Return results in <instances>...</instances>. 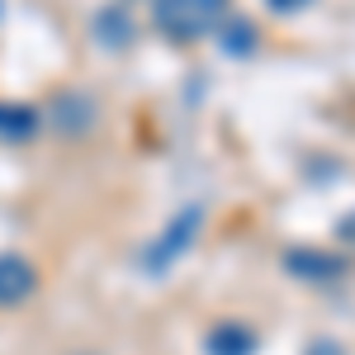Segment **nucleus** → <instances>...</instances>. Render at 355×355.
I'll return each instance as SVG.
<instances>
[{"mask_svg": "<svg viewBox=\"0 0 355 355\" xmlns=\"http://www.w3.org/2000/svg\"><path fill=\"white\" fill-rule=\"evenodd\" d=\"M227 15H232V0H157L152 5V19L171 43H199L218 33Z\"/></svg>", "mask_w": 355, "mask_h": 355, "instance_id": "f257e3e1", "label": "nucleus"}, {"mask_svg": "<svg viewBox=\"0 0 355 355\" xmlns=\"http://www.w3.org/2000/svg\"><path fill=\"white\" fill-rule=\"evenodd\" d=\"M199 227H204V204H185L175 218L166 223L162 237H157V242H147V251H142V270H152V275L171 270V266H175V261L194 246Z\"/></svg>", "mask_w": 355, "mask_h": 355, "instance_id": "f03ea898", "label": "nucleus"}, {"mask_svg": "<svg viewBox=\"0 0 355 355\" xmlns=\"http://www.w3.org/2000/svg\"><path fill=\"white\" fill-rule=\"evenodd\" d=\"M284 270L303 284H327L336 275H346V256H331L318 246H294V251H284Z\"/></svg>", "mask_w": 355, "mask_h": 355, "instance_id": "7ed1b4c3", "label": "nucleus"}, {"mask_svg": "<svg viewBox=\"0 0 355 355\" xmlns=\"http://www.w3.org/2000/svg\"><path fill=\"white\" fill-rule=\"evenodd\" d=\"M33 289H38L33 261L15 256V251H0V308H19L24 299H33Z\"/></svg>", "mask_w": 355, "mask_h": 355, "instance_id": "20e7f679", "label": "nucleus"}, {"mask_svg": "<svg viewBox=\"0 0 355 355\" xmlns=\"http://www.w3.org/2000/svg\"><path fill=\"white\" fill-rule=\"evenodd\" d=\"M204 351L209 355H256L261 351V336L246 327V322L227 318V322H218V327L204 336Z\"/></svg>", "mask_w": 355, "mask_h": 355, "instance_id": "39448f33", "label": "nucleus"}, {"mask_svg": "<svg viewBox=\"0 0 355 355\" xmlns=\"http://www.w3.org/2000/svg\"><path fill=\"white\" fill-rule=\"evenodd\" d=\"M38 128H43L38 110L15 105V100H0V142H28V137H38Z\"/></svg>", "mask_w": 355, "mask_h": 355, "instance_id": "423d86ee", "label": "nucleus"}, {"mask_svg": "<svg viewBox=\"0 0 355 355\" xmlns=\"http://www.w3.org/2000/svg\"><path fill=\"white\" fill-rule=\"evenodd\" d=\"M57 123H67V133H85L95 123V105L85 95H76V90H67L62 105H57Z\"/></svg>", "mask_w": 355, "mask_h": 355, "instance_id": "0eeeda50", "label": "nucleus"}, {"mask_svg": "<svg viewBox=\"0 0 355 355\" xmlns=\"http://www.w3.org/2000/svg\"><path fill=\"white\" fill-rule=\"evenodd\" d=\"M218 38H223V48H227V57H246L256 48V28L246 24V19H237V15H227L218 24Z\"/></svg>", "mask_w": 355, "mask_h": 355, "instance_id": "6e6552de", "label": "nucleus"}, {"mask_svg": "<svg viewBox=\"0 0 355 355\" xmlns=\"http://www.w3.org/2000/svg\"><path fill=\"white\" fill-rule=\"evenodd\" d=\"M128 33H133V24H128V15H123V10H100V15H95V38H100V43L123 48V43H128Z\"/></svg>", "mask_w": 355, "mask_h": 355, "instance_id": "1a4fd4ad", "label": "nucleus"}, {"mask_svg": "<svg viewBox=\"0 0 355 355\" xmlns=\"http://www.w3.org/2000/svg\"><path fill=\"white\" fill-rule=\"evenodd\" d=\"M275 10H284V15H289V10H299V5H308V0H270Z\"/></svg>", "mask_w": 355, "mask_h": 355, "instance_id": "9d476101", "label": "nucleus"}]
</instances>
